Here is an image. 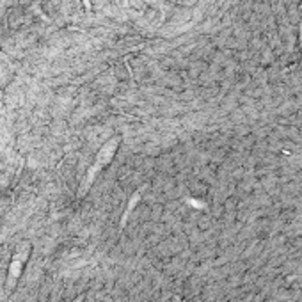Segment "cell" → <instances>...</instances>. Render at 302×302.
Here are the masks:
<instances>
[{"label": "cell", "mask_w": 302, "mask_h": 302, "mask_svg": "<svg viewBox=\"0 0 302 302\" xmlns=\"http://www.w3.org/2000/svg\"><path fill=\"white\" fill-rule=\"evenodd\" d=\"M121 142H123V137H121V135H115V137L109 139V141L98 150L96 156H94V160H93V164L89 165L87 173H85L84 180H82V183H80V187H78V197H84V195L87 194L89 189L93 187V183H94V180H96L98 174L102 173L103 169L114 160L115 153H117V150H119V146H121Z\"/></svg>", "instance_id": "1"}, {"label": "cell", "mask_w": 302, "mask_h": 302, "mask_svg": "<svg viewBox=\"0 0 302 302\" xmlns=\"http://www.w3.org/2000/svg\"><path fill=\"white\" fill-rule=\"evenodd\" d=\"M27 256H29V251H18L14 254L13 262L9 265V275H7V288H14V284L18 283L20 279V275H22V270H23V263H25Z\"/></svg>", "instance_id": "2"}, {"label": "cell", "mask_w": 302, "mask_h": 302, "mask_svg": "<svg viewBox=\"0 0 302 302\" xmlns=\"http://www.w3.org/2000/svg\"><path fill=\"white\" fill-rule=\"evenodd\" d=\"M144 189H146V187H142V189H139V190H137V192H133V194H132V197H130L128 204H126V210H124L123 217H121V229H123V227L126 226V221H128L130 213L133 212V208H135V204L139 203V199H141L142 190H144Z\"/></svg>", "instance_id": "3"}, {"label": "cell", "mask_w": 302, "mask_h": 302, "mask_svg": "<svg viewBox=\"0 0 302 302\" xmlns=\"http://www.w3.org/2000/svg\"><path fill=\"white\" fill-rule=\"evenodd\" d=\"M82 301H84V295H80V297H76L73 302H82Z\"/></svg>", "instance_id": "4"}]
</instances>
